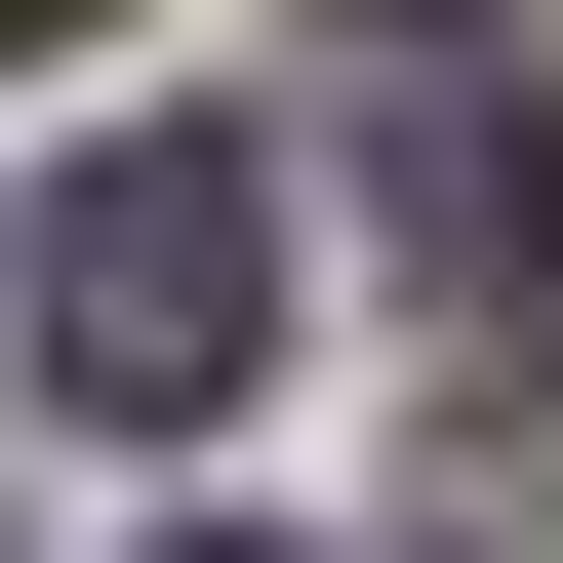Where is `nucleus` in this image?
<instances>
[{
    "instance_id": "1",
    "label": "nucleus",
    "mask_w": 563,
    "mask_h": 563,
    "mask_svg": "<svg viewBox=\"0 0 563 563\" xmlns=\"http://www.w3.org/2000/svg\"><path fill=\"white\" fill-rule=\"evenodd\" d=\"M41 363H81V402H162V443H201V402L282 363V201L201 162V121H121V162L41 201Z\"/></svg>"
},
{
    "instance_id": "2",
    "label": "nucleus",
    "mask_w": 563,
    "mask_h": 563,
    "mask_svg": "<svg viewBox=\"0 0 563 563\" xmlns=\"http://www.w3.org/2000/svg\"><path fill=\"white\" fill-rule=\"evenodd\" d=\"M41 41H121V0H0V81H41Z\"/></svg>"
},
{
    "instance_id": "3",
    "label": "nucleus",
    "mask_w": 563,
    "mask_h": 563,
    "mask_svg": "<svg viewBox=\"0 0 563 563\" xmlns=\"http://www.w3.org/2000/svg\"><path fill=\"white\" fill-rule=\"evenodd\" d=\"M162 563H282V523H162Z\"/></svg>"
}]
</instances>
